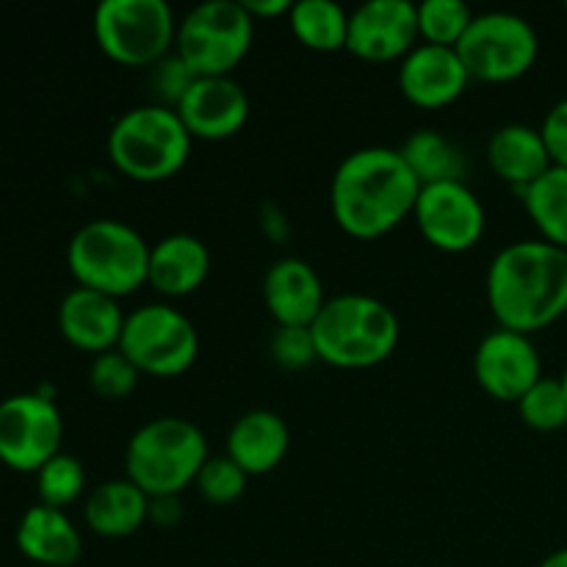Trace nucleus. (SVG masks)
Instances as JSON below:
<instances>
[{
	"mask_svg": "<svg viewBox=\"0 0 567 567\" xmlns=\"http://www.w3.org/2000/svg\"><path fill=\"white\" fill-rule=\"evenodd\" d=\"M421 183L393 147H360L338 164L330 210L347 236L371 241L413 216Z\"/></svg>",
	"mask_w": 567,
	"mask_h": 567,
	"instance_id": "nucleus-1",
	"label": "nucleus"
},
{
	"mask_svg": "<svg viewBox=\"0 0 567 567\" xmlns=\"http://www.w3.org/2000/svg\"><path fill=\"white\" fill-rule=\"evenodd\" d=\"M485 293L504 330L532 336L554 324L567 313V249L543 238L507 244L487 266Z\"/></svg>",
	"mask_w": 567,
	"mask_h": 567,
	"instance_id": "nucleus-2",
	"label": "nucleus"
},
{
	"mask_svg": "<svg viewBox=\"0 0 567 567\" xmlns=\"http://www.w3.org/2000/svg\"><path fill=\"white\" fill-rule=\"evenodd\" d=\"M319 360L336 369H371L396 352L402 324L391 305L371 293H336L310 324Z\"/></svg>",
	"mask_w": 567,
	"mask_h": 567,
	"instance_id": "nucleus-3",
	"label": "nucleus"
},
{
	"mask_svg": "<svg viewBox=\"0 0 567 567\" xmlns=\"http://www.w3.org/2000/svg\"><path fill=\"white\" fill-rule=\"evenodd\" d=\"M210 457L205 432L181 415H161L131 435L125 449V476L150 498L181 496L197 482Z\"/></svg>",
	"mask_w": 567,
	"mask_h": 567,
	"instance_id": "nucleus-4",
	"label": "nucleus"
},
{
	"mask_svg": "<svg viewBox=\"0 0 567 567\" xmlns=\"http://www.w3.org/2000/svg\"><path fill=\"white\" fill-rule=\"evenodd\" d=\"M111 164L138 183L175 177L192 155V133L169 105L144 103L127 109L109 131Z\"/></svg>",
	"mask_w": 567,
	"mask_h": 567,
	"instance_id": "nucleus-5",
	"label": "nucleus"
},
{
	"mask_svg": "<svg viewBox=\"0 0 567 567\" xmlns=\"http://www.w3.org/2000/svg\"><path fill=\"white\" fill-rule=\"evenodd\" d=\"M147 238L120 219H92L72 233L66 266L81 288L122 299L147 286Z\"/></svg>",
	"mask_w": 567,
	"mask_h": 567,
	"instance_id": "nucleus-6",
	"label": "nucleus"
},
{
	"mask_svg": "<svg viewBox=\"0 0 567 567\" xmlns=\"http://www.w3.org/2000/svg\"><path fill=\"white\" fill-rule=\"evenodd\" d=\"M255 20L241 0H205L177 22L175 53L194 78L233 75L252 48Z\"/></svg>",
	"mask_w": 567,
	"mask_h": 567,
	"instance_id": "nucleus-7",
	"label": "nucleus"
},
{
	"mask_svg": "<svg viewBox=\"0 0 567 567\" xmlns=\"http://www.w3.org/2000/svg\"><path fill=\"white\" fill-rule=\"evenodd\" d=\"M175 11L166 0H103L94 9V39L122 66H155L175 50Z\"/></svg>",
	"mask_w": 567,
	"mask_h": 567,
	"instance_id": "nucleus-8",
	"label": "nucleus"
},
{
	"mask_svg": "<svg viewBox=\"0 0 567 567\" xmlns=\"http://www.w3.org/2000/svg\"><path fill=\"white\" fill-rule=\"evenodd\" d=\"M116 349L136 365L138 374L169 380L197 363L199 332L175 305L153 302L125 316Z\"/></svg>",
	"mask_w": 567,
	"mask_h": 567,
	"instance_id": "nucleus-9",
	"label": "nucleus"
},
{
	"mask_svg": "<svg viewBox=\"0 0 567 567\" xmlns=\"http://www.w3.org/2000/svg\"><path fill=\"white\" fill-rule=\"evenodd\" d=\"M457 53L471 81L509 83L535 66L540 37L535 25L515 11H485L474 14Z\"/></svg>",
	"mask_w": 567,
	"mask_h": 567,
	"instance_id": "nucleus-10",
	"label": "nucleus"
},
{
	"mask_svg": "<svg viewBox=\"0 0 567 567\" xmlns=\"http://www.w3.org/2000/svg\"><path fill=\"white\" fill-rule=\"evenodd\" d=\"M64 419L44 393H14L0 402V460L22 474H37L61 452Z\"/></svg>",
	"mask_w": 567,
	"mask_h": 567,
	"instance_id": "nucleus-11",
	"label": "nucleus"
},
{
	"mask_svg": "<svg viewBox=\"0 0 567 567\" xmlns=\"http://www.w3.org/2000/svg\"><path fill=\"white\" fill-rule=\"evenodd\" d=\"M413 219L421 236L441 252H468L482 241L487 214L468 183H437L421 188Z\"/></svg>",
	"mask_w": 567,
	"mask_h": 567,
	"instance_id": "nucleus-12",
	"label": "nucleus"
},
{
	"mask_svg": "<svg viewBox=\"0 0 567 567\" xmlns=\"http://www.w3.org/2000/svg\"><path fill=\"white\" fill-rule=\"evenodd\" d=\"M419 42V3L413 0H369L349 11L347 50L358 59L402 61Z\"/></svg>",
	"mask_w": 567,
	"mask_h": 567,
	"instance_id": "nucleus-13",
	"label": "nucleus"
},
{
	"mask_svg": "<svg viewBox=\"0 0 567 567\" xmlns=\"http://www.w3.org/2000/svg\"><path fill=\"white\" fill-rule=\"evenodd\" d=\"M474 377L496 402H513L543 380V360L535 341L524 332L496 327L474 352Z\"/></svg>",
	"mask_w": 567,
	"mask_h": 567,
	"instance_id": "nucleus-14",
	"label": "nucleus"
},
{
	"mask_svg": "<svg viewBox=\"0 0 567 567\" xmlns=\"http://www.w3.org/2000/svg\"><path fill=\"white\" fill-rule=\"evenodd\" d=\"M175 111L192 138L221 142L241 133V127L247 125L249 94L233 75L194 78Z\"/></svg>",
	"mask_w": 567,
	"mask_h": 567,
	"instance_id": "nucleus-15",
	"label": "nucleus"
},
{
	"mask_svg": "<svg viewBox=\"0 0 567 567\" xmlns=\"http://www.w3.org/2000/svg\"><path fill=\"white\" fill-rule=\"evenodd\" d=\"M471 75L457 48L419 42L399 61V89L419 109H443L463 97Z\"/></svg>",
	"mask_w": 567,
	"mask_h": 567,
	"instance_id": "nucleus-16",
	"label": "nucleus"
},
{
	"mask_svg": "<svg viewBox=\"0 0 567 567\" xmlns=\"http://www.w3.org/2000/svg\"><path fill=\"white\" fill-rule=\"evenodd\" d=\"M260 293L277 327H310L330 299L319 271L297 255L277 258L266 269Z\"/></svg>",
	"mask_w": 567,
	"mask_h": 567,
	"instance_id": "nucleus-17",
	"label": "nucleus"
},
{
	"mask_svg": "<svg viewBox=\"0 0 567 567\" xmlns=\"http://www.w3.org/2000/svg\"><path fill=\"white\" fill-rule=\"evenodd\" d=\"M125 316L120 299L78 286L59 302V330L81 352L103 354L120 347Z\"/></svg>",
	"mask_w": 567,
	"mask_h": 567,
	"instance_id": "nucleus-18",
	"label": "nucleus"
},
{
	"mask_svg": "<svg viewBox=\"0 0 567 567\" xmlns=\"http://www.w3.org/2000/svg\"><path fill=\"white\" fill-rule=\"evenodd\" d=\"M291 449V430L275 410H247L227 432V457L247 476L271 474Z\"/></svg>",
	"mask_w": 567,
	"mask_h": 567,
	"instance_id": "nucleus-19",
	"label": "nucleus"
},
{
	"mask_svg": "<svg viewBox=\"0 0 567 567\" xmlns=\"http://www.w3.org/2000/svg\"><path fill=\"white\" fill-rule=\"evenodd\" d=\"M208 247L192 233H169L150 247L147 286H153L161 297L181 299L199 291L208 280Z\"/></svg>",
	"mask_w": 567,
	"mask_h": 567,
	"instance_id": "nucleus-20",
	"label": "nucleus"
},
{
	"mask_svg": "<svg viewBox=\"0 0 567 567\" xmlns=\"http://www.w3.org/2000/svg\"><path fill=\"white\" fill-rule=\"evenodd\" d=\"M14 540L22 557L48 567H70L83 554V537L70 515L42 502L22 513Z\"/></svg>",
	"mask_w": 567,
	"mask_h": 567,
	"instance_id": "nucleus-21",
	"label": "nucleus"
},
{
	"mask_svg": "<svg viewBox=\"0 0 567 567\" xmlns=\"http://www.w3.org/2000/svg\"><path fill=\"white\" fill-rule=\"evenodd\" d=\"M487 164L498 181L509 183L518 192H526L554 166L540 127L524 122H509L493 131L487 142Z\"/></svg>",
	"mask_w": 567,
	"mask_h": 567,
	"instance_id": "nucleus-22",
	"label": "nucleus"
},
{
	"mask_svg": "<svg viewBox=\"0 0 567 567\" xmlns=\"http://www.w3.org/2000/svg\"><path fill=\"white\" fill-rule=\"evenodd\" d=\"M83 518L97 537H109V540L131 537L150 520V496L127 476L100 482L89 491Z\"/></svg>",
	"mask_w": 567,
	"mask_h": 567,
	"instance_id": "nucleus-23",
	"label": "nucleus"
},
{
	"mask_svg": "<svg viewBox=\"0 0 567 567\" xmlns=\"http://www.w3.org/2000/svg\"><path fill=\"white\" fill-rule=\"evenodd\" d=\"M399 153L421 188L437 183H465L468 177L471 164L465 150L435 127H419L410 133Z\"/></svg>",
	"mask_w": 567,
	"mask_h": 567,
	"instance_id": "nucleus-24",
	"label": "nucleus"
},
{
	"mask_svg": "<svg viewBox=\"0 0 567 567\" xmlns=\"http://www.w3.org/2000/svg\"><path fill=\"white\" fill-rule=\"evenodd\" d=\"M288 25L299 44L316 53L347 50L349 11L332 0H297L288 11Z\"/></svg>",
	"mask_w": 567,
	"mask_h": 567,
	"instance_id": "nucleus-25",
	"label": "nucleus"
},
{
	"mask_svg": "<svg viewBox=\"0 0 567 567\" xmlns=\"http://www.w3.org/2000/svg\"><path fill=\"white\" fill-rule=\"evenodd\" d=\"M524 197V208L535 227L540 230L543 241L567 249V169L551 166L540 181L532 183Z\"/></svg>",
	"mask_w": 567,
	"mask_h": 567,
	"instance_id": "nucleus-26",
	"label": "nucleus"
},
{
	"mask_svg": "<svg viewBox=\"0 0 567 567\" xmlns=\"http://www.w3.org/2000/svg\"><path fill=\"white\" fill-rule=\"evenodd\" d=\"M86 491V468L75 454L59 452L37 471L39 502L48 507L64 509Z\"/></svg>",
	"mask_w": 567,
	"mask_h": 567,
	"instance_id": "nucleus-27",
	"label": "nucleus"
},
{
	"mask_svg": "<svg viewBox=\"0 0 567 567\" xmlns=\"http://www.w3.org/2000/svg\"><path fill=\"white\" fill-rule=\"evenodd\" d=\"M474 22V11L463 0H424L419 3V33L421 42L457 48L468 25Z\"/></svg>",
	"mask_w": 567,
	"mask_h": 567,
	"instance_id": "nucleus-28",
	"label": "nucleus"
},
{
	"mask_svg": "<svg viewBox=\"0 0 567 567\" xmlns=\"http://www.w3.org/2000/svg\"><path fill=\"white\" fill-rule=\"evenodd\" d=\"M515 408L520 421L535 432H557L567 426V393L559 377H543L518 399Z\"/></svg>",
	"mask_w": 567,
	"mask_h": 567,
	"instance_id": "nucleus-29",
	"label": "nucleus"
},
{
	"mask_svg": "<svg viewBox=\"0 0 567 567\" xmlns=\"http://www.w3.org/2000/svg\"><path fill=\"white\" fill-rule=\"evenodd\" d=\"M138 369L120 352V349H111V352L94 354L92 365H89V385L105 402H120L127 399L138 385Z\"/></svg>",
	"mask_w": 567,
	"mask_h": 567,
	"instance_id": "nucleus-30",
	"label": "nucleus"
},
{
	"mask_svg": "<svg viewBox=\"0 0 567 567\" xmlns=\"http://www.w3.org/2000/svg\"><path fill=\"white\" fill-rule=\"evenodd\" d=\"M249 476L233 463L227 454H219V457L205 460L203 471L197 474V491L199 496L208 504H216V507H225V504L238 502L247 491Z\"/></svg>",
	"mask_w": 567,
	"mask_h": 567,
	"instance_id": "nucleus-31",
	"label": "nucleus"
},
{
	"mask_svg": "<svg viewBox=\"0 0 567 567\" xmlns=\"http://www.w3.org/2000/svg\"><path fill=\"white\" fill-rule=\"evenodd\" d=\"M269 354L286 371H302L319 363L310 327H277L269 341Z\"/></svg>",
	"mask_w": 567,
	"mask_h": 567,
	"instance_id": "nucleus-32",
	"label": "nucleus"
},
{
	"mask_svg": "<svg viewBox=\"0 0 567 567\" xmlns=\"http://www.w3.org/2000/svg\"><path fill=\"white\" fill-rule=\"evenodd\" d=\"M194 83V72L183 64L181 55L172 50L166 59H161L158 64L150 66V89H153L158 105H169L177 109V103L183 100V94L188 92V86Z\"/></svg>",
	"mask_w": 567,
	"mask_h": 567,
	"instance_id": "nucleus-33",
	"label": "nucleus"
},
{
	"mask_svg": "<svg viewBox=\"0 0 567 567\" xmlns=\"http://www.w3.org/2000/svg\"><path fill=\"white\" fill-rule=\"evenodd\" d=\"M543 142H546L548 155H551L554 166H565L567 169V97L554 103L548 109L546 120L540 125Z\"/></svg>",
	"mask_w": 567,
	"mask_h": 567,
	"instance_id": "nucleus-34",
	"label": "nucleus"
},
{
	"mask_svg": "<svg viewBox=\"0 0 567 567\" xmlns=\"http://www.w3.org/2000/svg\"><path fill=\"white\" fill-rule=\"evenodd\" d=\"M260 230L269 241L282 244L291 236V221H288V214L277 203H264L260 205Z\"/></svg>",
	"mask_w": 567,
	"mask_h": 567,
	"instance_id": "nucleus-35",
	"label": "nucleus"
},
{
	"mask_svg": "<svg viewBox=\"0 0 567 567\" xmlns=\"http://www.w3.org/2000/svg\"><path fill=\"white\" fill-rule=\"evenodd\" d=\"M183 518L181 496H155L150 498V520L155 526H175Z\"/></svg>",
	"mask_w": 567,
	"mask_h": 567,
	"instance_id": "nucleus-36",
	"label": "nucleus"
},
{
	"mask_svg": "<svg viewBox=\"0 0 567 567\" xmlns=\"http://www.w3.org/2000/svg\"><path fill=\"white\" fill-rule=\"evenodd\" d=\"M244 9L252 14V20H277V17H288L291 11V0H241Z\"/></svg>",
	"mask_w": 567,
	"mask_h": 567,
	"instance_id": "nucleus-37",
	"label": "nucleus"
},
{
	"mask_svg": "<svg viewBox=\"0 0 567 567\" xmlns=\"http://www.w3.org/2000/svg\"><path fill=\"white\" fill-rule=\"evenodd\" d=\"M537 567H567V548H559V551L548 554Z\"/></svg>",
	"mask_w": 567,
	"mask_h": 567,
	"instance_id": "nucleus-38",
	"label": "nucleus"
},
{
	"mask_svg": "<svg viewBox=\"0 0 567 567\" xmlns=\"http://www.w3.org/2000/svg\"><path fill=\"white\" fill-rule=\"evenodd\" d=\"M559 380H563V388H565V393H567V369L563 371V377H559Z\"/></svg>",
	"mask_w": 567,
	"mask_h": 567,
	"instance_id": "nucleus-39",
	"label": "nucleus"
},
{
	"mask_svg": "<svg viewBox=\"0 0 567 567\" xmlns=\"http://www.w3.org/2000/svg\"><path fill=\"white\" fill-rule=\"evenodd\" d=\"M565 11H567V3H565Z\"/></svg>",
	"mask_w": 567,
	"mask_h": 567,
	"instance_id": "nucleus-40",
	"label": "nucleus"
}]
</instances>
